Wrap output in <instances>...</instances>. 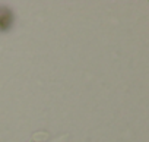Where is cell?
Listing matches in <instances>:
<instances>
[{"label": "cell", "mask_w": 149, "mask_h": 142, "mask_svg": "<svg viewBox=\"0 0 149 142\" xmlns=\"http://www.w3.org/2000/svg\"><path fill=\"white\" fill-rule=\"evenodd\" d=\"M12 22H13L12 12L5 6H0V32L8 31L12 27Z\"/></svg>", "instance_id": "1"}]
</instances>
